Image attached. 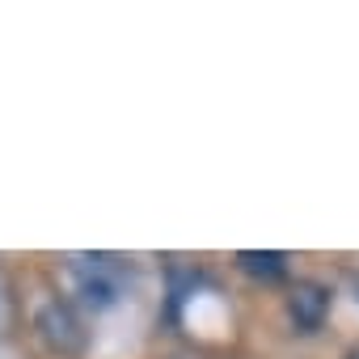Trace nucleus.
Returning <instances> with one entry per match:
<instances>
[{"instance_id":"1","label":"nucleus","mask_w":359,"mask_h":359,"mask_svg":"<svg viewBox=\"0 0 359 359\" xmlns=\"http://www.w3.org/2000/svg\"><path fill=\"white\" fill-rule=\"evenodd\" d=\"M68 279H72V292L81 296L85 309L106 313L131 292L135 271L118 254H72L68 258Z\"/></svg>"},{"instance_id":"3","label":"nucleus","mask_w":359,"mask_h":359,"mask_svg":"<svg viewBox=\"0 0 359 359\" xmlns=\"http://www.w3.org/2000/svg\"><path fill=\"white\" fill-rule=\"evenodd\" d=\"M325 313H330V292H325L321 283L304 279V283L292 287V296H287V317L296 321V330L313 334V330L325 321Z\"/></svg>"},{"instance_id":"2","label":"nucleus","mask_w":359,"mask_h":359,"mask_svg":"<svg viewBox=\"0 0 359 359\" xmlns=\"http://www.w3.org/2000/svg\"><path fill=\"white\" fill-rule=\"evenodd\" d=\"M34 330H39V338H43L55 355H81L85 342H89L81 313H76L68 300H60V296L47 300V304H39V313H34Z\"/></svg>"},{"instance_id":"5","label":"nucleus","mask_w":359,"mask_h":359,"mask_svg":"<svg viewBox=\"0 0 359 359\" xmlns=\"http://www.w3.org/2000/svg\"><path fill=\"white\" fill-rule=\"evenodd\" d=\"M0 313H5V292H0Z\"/></svg>"},{"instance_id":"4","label":"nucleus","mask_w":359,"mask_h":359,"mask_svg":"<svg viewBox=\"0 0 359 359\" xmlns=\"http://www.w3.org/2000/svg\"><path fill=\"white\" fill-rule=\"evenodd\" d=\"M237 266L245 275H258V279H283L287 275V254H254V250H241L237 254Z\"/></svg>"},{"instance_id":"6","label":"nucleus","mask_w":359,"mask_h":359,"mask_svg":"<svg viewBox=\"0 0 359 359\" xmlns=\"http://www.w3.org/2000/svg\"><path fill=\"white\" fill-rule=\"evenodd\" d=\"M355 287H359V279H355Z\"/></svg>"}]
</instances>
